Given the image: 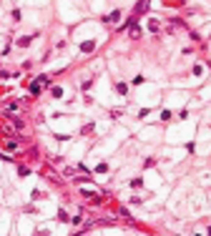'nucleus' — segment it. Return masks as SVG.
Masks as SVG:
<instances>
[{
	"instance_id": "f257e3e1",
	"label": "nucleus",
	"mask_w": 211,
	"mask_h": 236,
	"mask_svg": "<svg viewBox=\"0 0 211 236\" xmlns=\"http://www.w3.org/2000/svg\"><path fill=\"white\" fill-rule=\"evenodd\" d=\"M43 86H45V76H40L38 80H33V83H30V93H33V96H38Z\"/></svg>"
}]
</instances>
